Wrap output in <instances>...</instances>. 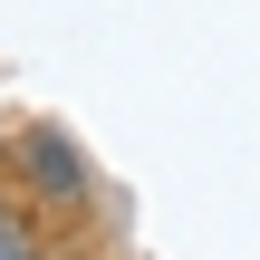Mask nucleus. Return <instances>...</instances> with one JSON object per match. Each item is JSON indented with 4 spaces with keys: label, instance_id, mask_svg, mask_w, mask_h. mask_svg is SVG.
<instances>
[{
    "label": "nucleus",
    "instance_id": "obj_1",
    "mask_svg": "<svg viewBox=\"0 0 260 260\" xmlns=\"http://www.w3.org/2000/svg\"><path fill=\"white\" fill-rule=\"evenodd\" d=\"M10 174H19V193L48 203V212H87V193H96L87 154H77L58 125H19V135H10Z\"/></svg>",
    "mask_w": 260,
    "mask_h": 260
},
{
    "label": "nucleus",
    "instance_id": "obj_2",
    "mask_svg": "<svg viewBox=\"0 0 260 260\" xmlns=\"http://www.w3.org/2000/svg\"><path fill=\"white\" fill-rule=\"evenodd\" d=\"M39 251H48V232H39L10 193H0V260H39Z\"/></svg>",
    "mask_w": 260,
    "mask_h": 260
},
{
    "label": "nucleus",
    "instance_id": "obj_3",
    "mask_svg": "<svg viewBox=\"0 0 260 260\" xmlns=\"http://www.w3.org/2000/svg\"><path fill=\"white\" fill-rule=\"evenodd\" d=\"M39 260H58V251H39Z\"/></svg>",
    "mask_w": 260,
    "mask_h": 260
}]
</instances>
